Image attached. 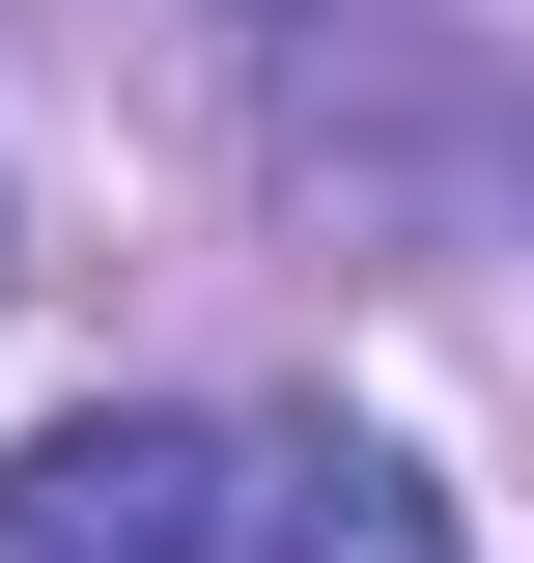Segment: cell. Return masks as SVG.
I'll list each match as a JSON object with an SVG mask.
<instances>
[{
  "label": "cell",
  "mask_w": 534,
  "mask_h": 563,
  "mask_svg": "<svg viewBox=\"0 0 534 563\" xmlns=\"http://www.w3.org/2000/svg\"><path fill=\"white\" fill-rule=\"evenodd\" d=\"M225 536H254V451L169 422V395L29 422V451H0V563H225Z\"/></svg>",
  "instance_id": "6da1fadb"
},
{
  "label": "cell",
  "mask_w": 534,
  "mask_h": 563,
  "mask_svg": "<svg viewBox=\"0 0 534 563\" xmlns=\"http://www.w3.org/2000/svg\"><path fill=\"white\" fill-rule=\"evenodd\" d=\"M254 563H450V479H422L394 422H310L254 479Z\"/></svg>",
  "instance_id": "7a4b0ae2"
}]
</instances>
